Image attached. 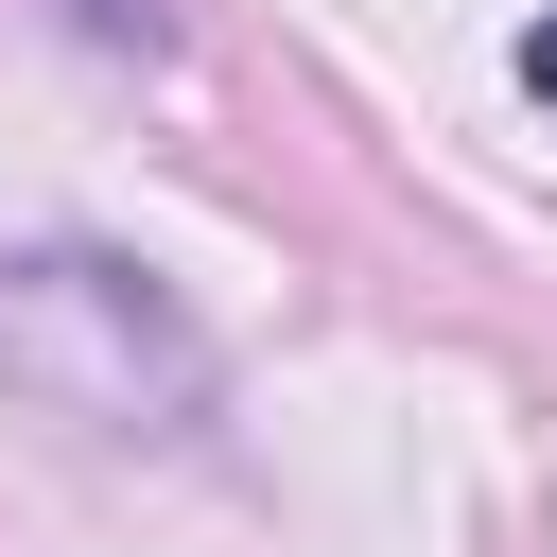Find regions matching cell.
<instances>
[{
    "instance_id": "cell-1",
    "label": "cell",
    "mask_w": 557,
    "mask_h": 557,
    "mask_svg": "<svg viewBox=\"0 0 557 557\" xmlns=\"http://www.w3.org/2000/svg\"><path fill=\"white\" fill-rule=\"evenodd\" d=\"M0 400L87 418V435H209L226 366L174 313L157 261H122V244H17L0 261Z\"/></svg>"
},
{
    "instance_id": "cell-2",
    "label": "cell",
    "mask_w": 557,
    "mask_h": 557,
    "mask_svg": "<svg viewBox=\"0 0 557 557\" xmlns=\"http://www.w3.org/2000/svg\"><path fill=\"white\" fill-rule=\"evenodd\" d=\"M70 35H87V52H157V35H174V0H70Z\"/></svg>"
},
{
    "instance_id": "cell-3",
    "label": "cell",
    "mask_w": 557,
    "mask_h": 557,
    "mask_svg": "<svg viewBox=\"0 0 557 557\" xmlns=\"http://www.w3.org/2000/svg\"><path fill=\"white\" fill-rule=\"evenodd\" d=\"M522 87H540V104H557V17H540V35H522Z\"/></svg>"
}]
</instances>
